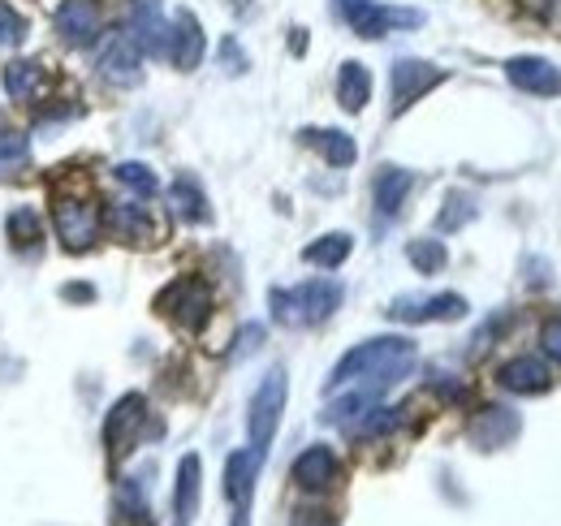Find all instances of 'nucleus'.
Instances as JSON below:
<instances>
[{"mask_svg":"<svg viewBox=\"0 0 561 526\" xmlns=\"http://www.w3.org/2000/svg\"><path fill=\"white\" fill-rule=\"evenodd\" d=\"M415 367V341L407 336H371L363 345H354L351 354L329 371V393L337 389H358V393H389L402 376H411Z\"/></svg>","mask_w":561,"mask_h":526,"instance_id":"obj_1","label":"nucleus"},{"mask_svg":"<svg viewBox=\"0 0 561 526\" xmlns=\"http://www.w3.org/2000/svg\"><path fill=\"white\" fill-rule=\"evenodd\" d=\"M342 298H346V289L337 281H302L289 289H273L268 307H273V320L285 329H316L342 307Z\"/></svg>","mask_w":561,"mask_h":526,"instance_id":"obj_2","label":"nucleus"},{"mask_svg":"<svg viewBox=\"0 0 561 526\" xmlns=\"http://www.w3.org/2000/svg\"><path fill=\"white\" fill-rule=\"evenodd\" d=\"M156 311L164 320H173L178 329H204L211 316V289L199 276H178L169 289L156 294Z\"/></svg>","mask_w":561,"mask_h":526,"instance_id":"obj_3","label":"nucleus"},{"mask_svg":"<svg viewBox=\"0 0 561 526\" xmlns=\"http://www.w3.org/2000/svg\"><path fill=\"white\" fill-rule=\"evenodd\" d=\"M285 393H289V385H285V367H273V371L260 380L255 397H251V414H247L251 449L268 454V445H273V436H277V427H280V414H285Z\"/></svg>","mask_w":561,"mask_h":526,"instance_id":"obj_4","label":"nucleus"},{"mask_svg":"<svg viewBox=\"0 0 561 526\" xmlns=\"http://www.w3.org/2000/svg\"><path fill=\"white\" fill-rule=\"evenodd\" d=\"M53 225H57L61 247L73 251V255H82L100 238V207L87 195H57V203H53Z\"/></svg>","mask_w":561,"mask_h":526,"instance_id":"obj_5","label":"nucleus"},{"mask_svg":"<svg viewBox=\"0 0 561 526\" xmlns=\"http://www.w3.org/2000/svg\"><path fill=\"white\" fill-rule=\"evenodd\" d=\"M142 427H147V401L142 393H126L122 401H113L108 419H104V445L113 458H126L139 445Z\"/></svg>","mask_w":561,"mask_h":526,"instance_id":"obj_6","label":"nucleus"},{"mask_svg":"<svg viewBox=\"0 0 561 526\" xmlns=\"http://www.w3.org/2000/svg\"><path fill=\"white\" fill-rule=\"evenodd\" d=\"M445 82V69H436L432 61H420V57H402L393 61V117L407 113L415 100H423L432 87Z\"/></svg>","mask_w":561,"mask_h":526,"instance_id":"obj_7","label":"nucleus"},{"mask_svg":"<svg viewBox=\"0 0 561 526\" xmlns=\"http://www.w3.org/2000/svg\"><path fill=\"white\" fill-rule=\"evenodd\" d=\"M553 380H558V371L549 367V358H536V354L510 358V363H501V371H496V385H501L505 393H518V397L549 393Z\"/></svg>","mask_w":561,"mask_h":526,"instance_id":"obj_8","label":"nucleus"},{"mask_svg":"<svg viewBox=\"0 0 561 526\" xmlns=\"http://www.w3.org/2000/svg\"><path fill=\"white\" fill-rule=\"evenodd\" d=\"M471 307L462 294H432V298H393L389 320L402 324H432V320H462Z\"/></svg>","mask_w":561,"mask_h":526,"instance_id":"obj_9","label":"nucleus"},{"mask_svg":"<svg viewBox=\"0 0 561 526\" xmlns=\"http://www.w3.org/2000/svg\"><path fill=\"white\" fill-rule=\"evenodd\" d=\"M518 432H523V419H518L514 410H505V405H484V410H476V419L467 423L471 445H476V449H484V454L505 449Z\"/></svg>","mask_w":561,"mask_h":526,"instance_id":"obj_10","label":"nucleus"},{"mask_svg":"<svg viewBox=\"0 0 561 526\" xmlns=\"http://www.w3.org/2000/svg\"><path fill=\"white\" fill-rule=\"evenodd\" d=\"M100 73L113 87H139L142 82V53L130 35H108L100 48Z\"/></svg>","mask_w":561,"mask_h":526,"instance_id":"obj_11","label":"nucleus"},{"mask_svg":"<svg viewBox=\"0 0 561 526\" xmlns=\"http://www.w3.org/2000/svg\"><path fill=\"white\" fill-rule=\"evenodd\" d=\"M53 22L70 48H91L100 39V4L95 0H61Z\"/></svg>","mask_w":561,"mask_h":526,"instance_id":"obj_12","label":"nucleus"},{"mask_svg":"<svg viewBox=\"0 0 561 526\" xmlns=\"http://www.w3.org/2000/svg\"><path fill=\"white\" fill-rule=\"evenodd\" d=\"M130 39L147 57H169V22L160 0H135L130 4Z\"/></svg>","mask_w":561,"mask_h":526,"instance_id":"obj_13","label":"nucleus"},{"mask_svg":"<svg viewBox=\"0 0 561 526\" xmlns=\"http://www.w3.org/2000/svg\"><path fill=\"white\" fill-rule=\"evenodd\" d=\"M354 35L358 39H385L389 31H411V26H423V13L420 9H398V4H367L363 13L351 18Z\"/></svg>","mask_w":561,"mask_h":526,"instance_id":"obj_14","label":"nucleus"},{"mask_svg":"<svg viewBox=\"0 0 561 526\" xmlns=\"http://www.w3.org/2000/svg\"><path fill=\"white\" fill-rule=\"evenodd\" d=\"M289 474H294V483L302 492H329L337 483V474H342V461H337V454L329 445H311V449L298 454Z\"/></svg>","mask_w":561,"mask_h":526,"instance_id":"obj_15","label":"nucleus"},{"mask_svg":"<svg viewBox=\"0 0 561 526\" xmlns=\"http://www.w3.org/2000/svg\"><path fill=\"white\" fill-rule=\"evenodd\" d=\"M169 61L178 69H195L204 61V26L191 9H178L169 22Z\"/></svg>","mask_w":561,"mask_h":526,"instance_id":"obj_16","label":"nucleus"},{"mask_svg":"<svg viewBox=\"0 0 561 526\" xmlns=\"http://www.w3.org/2000/svg\"><path fill=\"white\" fill-rule=\"evenodd\" d=\"M505 78L527 95H561V69L545 57H514L505 61Z\"/></svg>","mask_w":561,"mask_h":526,"instance_id":"obj_17","label":"nucleus"},{"mask_svg":"<svg viewBox=\"0 0 561 526\" xmlns=\"http://www.w3.org/2000/svg\"><path fill=\"white\" fill-rule=\"evenodd\" d=\"M260 466H264L260 449H238V454H229V461H225V496L238 505V514H247V505H251Z\"/></svg>","mask_w":561,"mask_h":526,"instance_id":"obj_18","label":"nucleus"},{"mask_svg":"<svg viewBox=\"0 0 561 526\" xmlns=\"http://www.w3.org/2000/svg\"><path fill=\"white\" fill-rule=\"evenodd\" d=\"M108 229L117 233V242H126V247H151L156 238H160V225H156V216L139 207V203H117V207H108Z\"/></svg>","mask_w":561,"mask_h":526,"instance_id":"obj_19","label":"nucleus"},{"mask_svg":"<svg viewBox=\"0 0 561 526\" xmlns=\"http://www.w3.org/2000/svg\"><path fill=\"white\" fill-rule=\"evenodd\" d=\"M411 186H415V173H407V169H398V164L376 169V178H371V203H376V211H380L385 220H393V216L402 211L407 195H411Z\"/></svg>","mask_w":561,"mask_h":526,"instance_id":"obj_20","label":"nucleus"},{"mask_svg":"<svg viewBox=\"0 0 561 526\" xmlns=\"http://www.w3.org/2000/svg\"><path fill=\"white\" fill-rule=\"evenodd\" d=\"M199 483H204V461L195 454L178 461V492H173V526H191L199 514Z\"/></svg>","mask_w":561,"mask_h":526,"instance_id":"obj_21","label":"nucleus"},{"mask_svg":"<svg viewBox=\"0 0 561 526\" xmlns=\"http://www.w3.org/2000/svg\"><path fill=\"white\" fill-rule=\"evenodd\" d=\"M0 82H4V95L9 100L31 104V100H39V91L48 82V69L39 66V61H9V66L0 69Z\"/></svg>","mask_w":561,"mask_h":526,"instance_id":"obj_22","label":"nucleus"},{"mask_svg":"<svg viewBox=\"0 0 561 526\" xmlns=\"http://www.w3.org/2000/svg\"><path fill=\"white\" fill-rule=\"evenodd\" d=\"M169 203H173V211H178L186 225H208L211 220L208 195H204V186H199L191 173H182V178L169 186Z\"/></svg>","mask_w":561,"mask_h":526,"instance_id":"obj_23","label":"nucleus"},{"mask_svg":"<svg viewBox=\"0 0 561 526\" xmlns=\"http://www.w3.org/2000/svg\"><path fill=\"white\" fill-rule=\"evenodd\" d=\"M302 142L316 147L333 169H351L358 160V147H354V138L346 130H302Z\"/></svg>","mask_w":561,"mask_h":526,"instance_id":"obj_24","label":"nucleus"},{"mask_svg":"<svg viewBox=\"0 0 561 526\" xmlns=\"http://www.w3.org/2000/svg\"><path fill=\"white\" fill-rule=\"evenodd\" d=\"M367 100H371V73L358 61H346V66L337 69V104L346 113H363Z\"/></svg>","mask_w":561,"mask_h":526,"instance_id":"obj_25","label":"nucleus"},{"mask_svg":"<svg viewBox=\"0 0 561 526\" xmlns=\"http://www.w3.org/2000/svg\"><path fill=\"white\" fill-rule=\"evenodd\" d=\"M476 216H480V198L467 195V191H449V195H445V207L436 211V229H440V233H458V229H467Z\"/></svg>","mask_w":561,"mask_h":526,"instance_id":"obj_26","label":"nucleus"},{"mask_svg":"<svg viewBox=\"0 0 561 526\" xmlns=\"http://www.w3.org/2000/svg\"><path fill=\"white\" fill-rule=\"evenodd\" d=\"M4 229H9V242L22 247V251H35L44 242V220H39L35 207H13L9 220H4Z\"/></svg>","mask_w":561,"mask_h":526,"instance_id":"obj_27","label":"nucleus"},{"mask_svg":"<svg viewBox=\"0 0 561 526\" xmlns=\"http://www.w3.org/2000/svg\"><path fill=\"white\" fill-rule=\"evenodd\" d=\"M351 251H354L351 233H324V238H316V242L302 251V260L316 263V267H342V263L351 260Z\"/></svg>","mask_w":561,"mask_h":526,"instance_id":"obj_28","label":"nucleus"},{"mask_svg":"<svg viewBox=\"0 0 561 526\" xmlns=\"http://www.w3.org/2000/svg\"><path fill=\"white\" fill-rule=\"evenodd\" d=\"M407 260L415 272L423 276H432V272H440L445 263H449V251H445V242H432V238H415L411 247H407Z\"/></svg>","mask_w":561,"mask_h":526,"instance_id":"obj_29","label":"nucleus"},{"mask_svg":"<svg viewBox=\"0 0 561 526\" xmlns=\"http://www.w3.org/2000/svg\"><path fill=\"white\" fill-rule=\"evenodd\" d=\"M113 178L122 182V186H130L139 198H151L156 191H160V182H156V173L147 169V164H139V160H126V164H117L113 169Z\"/></svg>","mask_w":561,"mask_h":526,"instance_id":"obj_30","label":"nucleus"},{"mask_svg":"<svg viewBox=\"0 0 561 526\" xmlns=\"http://www.w3.org/2000/svg\"><path fill=\"white\" fill-rule=\"evenodd\" d=\"M26 35V18L9 4V0H0V48H9V44H18Z\"/></svg>","mask_w":561,"mask_h":526,"instance_id":"obj_31","label":"nucleus"},{"mask_svg":"<svg viewBox=\"0 0 561 526\" xmlns=\"http://www.w3.org/2000/svg\"><path fill=\"white\" fill-rule=\"evenodd\" d=\"M260 345H264V324H247V329L238 332V341H233L229 358H233V363H242V358H251Z\"/></svg>","mask_w":561,"mask_h":526,"instance_id":"obj_32","label":"nucleus"},{"mask_svg":"<svg viewBox=\"0 0 561 526\" xmlns=\"http://www.w3.org/2000/svg\"><path fill=\"white\" fill-rule=\"evenodd\" d=\"M26 160V134L0 130V164H18Z\"/></svg>","mask_w":561,"mask_h":526,"instance_id":"obj_33","label":"nucleus"},{"mask_svg":"<svg viewBox=\"0 0 561 526\" xmlns=\"http://www.w3.org/2000/svg\"><path fill=\"white\" fill-rule=\"evenodd\" d=\"M220 66L229 69V73H247V66H251V61H247V53L238 48V39H233V35L220 44Z\"/></svg>","mask_w":561,"mask_h":526,"instance_id":"obj_34","label":"nucleus"},{"mask_svg":"<svg viewBox=\"0 0 561 526\" xmlns=\"http://www.w3.org/2000/svg\"><path fill=\"white\" fill-rule=\"evenodd\" d=\"M540 341H545V354L561 363V316H553V320L540 329Z\"/></svg>","mask_w":561,"mask_h":526,"instance_id":"obj_35","label":"nucleus"},{"mask_svg":"<svg viewBox=\"0 0 561 526\" xmlns=\"http://www.w3.org/2000/svg\"><path fill=\"white\" fill-rule=\"evenodd\" d=\"M540 22H561V0H523Z\"/></svg>","mask_w":561,"mask_h":526,"instance_id":"obj_36","label":"nucleus"},{"mask_svg":"<svg viewBox=\"0 0 561 526\" xmlns=\"http://www.w3.org/2000/svg\"><path fill=\"white\" fill-rule=\"evenodd\" d=\"M61 298H66V302H91V298H95V289H91V285H66V289H61Z\"/></svg>","mask_w":561,"mask_h":526,"instance_id":"obj_37","label":"nucleus"},{"mask_svg":"<svg viewBox=\"0 0 561 526\" xmlns=\"http://www.w3.org/2000/svg\"><path fill=\"white\" fill-rule=\"evenodd\" d=\"M367 4H371V0H337V9H342V18H346V22H351L354 13H363Z\"/></svg>","mask_w":561,"mask_h":526,"instance_id":"obj_38","label":"nucleus"}]
</instances>
